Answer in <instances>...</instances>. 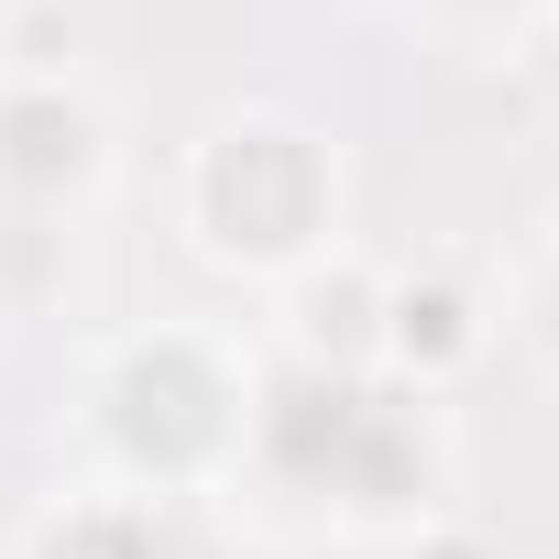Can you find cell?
Here are the masks:
<instances>
[{
	"instance_id": "obj_1",
	"label": "cell",
	"mask_w": 559,
	"mask_h": 559,
	"mask_svg": "<svg viewBox=\"0 0 559 559\" xmlns=\"http://www.w3.org/2000/svg\"><path fill=\"white\" fill-rule=\"evenodd\" d=\"M198 230L241 263H297L330 230V154L297 121H230L198 154Z\"/></svg>"
},
{
	"instance_id": "obj_2",
	"label": "cell",
	"mask_w": 559,
	"mask_h": 559,
	"mask_svg": "<svg viewBox=\"0 0 559 559\" xmlns=\"http://www.w3.org/2000/svg\"><path fill=\"white\" fill-rule=\"evenodd\" d=\"M0 132H23V143H0V165H12L23 187H67L78 165H88V110L78 99H12V110H0Z\"/></svg>"
}]
</instances>
